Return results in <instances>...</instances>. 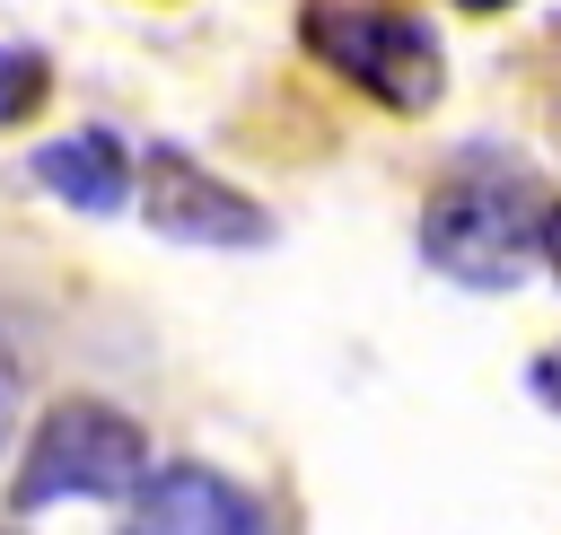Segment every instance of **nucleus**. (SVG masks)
<instances>
[{"label":"nucleus","instance_id":"9","mask_svg":"<svg viewBox=\"0 0 561 535\" xmlns=\"http://www.w3.org/2000/svg\"><path fill=\"white\" fill-rule=\"evenodd\" d=\"M9 421H18V360L0 351V447H9Z\"/></svg>","mask_w":561,"mask_h":535},{"label":"nucleus","instance_id":"5","mask_svg":"<svg viewBox=\"0 0 561 535\" xmlns=\"http://www.w3.org/2000/svg\"><path fill=\"white\" fill-rule=\"evenodd\" d=\"M123 535H272V517H263V500H254L245 482H228L219 465L175 456V465H158V474L140 482Z\"/></svg>","mask_w":561,"mask_h":535},{"label":"nucleus","instance_id":"6","mask_svg":"<svg viewBox=\"0 0 561 535\" xmlns=\"http://www.w3.org/2000/svg\"><path fill=\"white\" fill-rule=\"evenodd\" d=\"M35 184H44L53 202L105 219V210H123V202L140 193V158H131L105 123H79V132H61V140L35 149Z\"/></svg>","mask_w":561,"mask_h":535},{"label":"nucleus","instance_id":"11","mask_svg":"<svg viewBox=\"0 0 561 535\" xmlns=\"http://www.w3.org/2000/svg\"><path fill=\"white\" fill-rule=\"evenodd\" d=\"M456 9H473V18H491V9H517V0H456Z\"/></svg>","mask_w":561,"mask_h":535},{"label":"nucleus","instance_id":"10","mask_svg":"<svg viewBox=\"0 0 561 535\" xmlns=\"http://www.w3.org/2000/svg\"><path fill=\"white\" fill-rule=\"evenodd\" d=\"M543 263H552V281H561V202L543 210Z\"/></svg>","mask_w":561,"mask_h":535},{"label":"nucleus","instance_id":"7","mask_svg":"<svg viewBox=\"0 0 561 535\" xmlns=\"http://www.w3.org/2000/svg\"><path fill=\"white\" fill-rule=\"evenodd\" d=\"M44 96H53V61L35 44H0V132L9 123H35Z\"/></svg>","mask_w":561,"mask_h":535},{"label":"nucleus","instance_id":"4","mask_svg":"<svg viewBox=\"0 0 561 535\" xmlns=\"http://www.w3.org/2000/svg\"><path fill=\"white\" fill-rule=\"evenodd\" d=\"M140 219H149L167 246H210V254H254V246L280 237L272 210H263L245 184L210 175V167H202L193 149H175V140H149V158H140Z\"/></svg>","mask_w":561,"mask_h":535},{"label":"nucleus","instance_id":"8","mask_svg":"<svg viewBox=\"0 0 561 535\" xmlns=\"http://www.w3.org/2000/svg\"><path fill=\"white\" fill-rule=\"evenodd\" d=\"M526 386H535V403H543V412H561V342L526 360Z\"/></svg>","mask_w":561,"mask_h":535},{"label":"nucleus","instance_id":"1","mask_svg":"<svg viewBox=\"0 0 561 535\" xmlns=\"http://www.w3.org/2000/svg\"><path fill=\"white\" fill-rule=\"evenodd\" d=\"M543 210H552V193L517 158L465 149V158H447V175L421 202V254L456 289H517L526 263H543Z\"/></svg>","mask_w":561,"mask_h":535},{"label":"nucleus","instance_id":"2","mask_svg":"<svg viewBox=\"0 0 561 535\" xmlns=\"http://www.w3.org/2000/svg\"><path fill=\"white\" fill-rule=\"evenodd\" d=\"M298 44L333 79L377 96L386 114H430L447 96V53H438L430 18H412L394 0H307L298 9Z\"/></svg>","mask_w":561,"mask_h":535},{"label":"nucleus","instance_id":"3","mask_svg":"<svg viewBox=\"0 0 561 535\" xmlns=\"http://www.w3.org/2000/svg\"><path fill=\"white\" fill-rule=\"evenodd\" d=\"M149 474H158V465H149V430H140L131 412H114V403H96V395H61V403L35 421L9 500H18V509H53V500H140Z\"/></svg>","mask_w":561,"mask_h":535}]
</instances>
